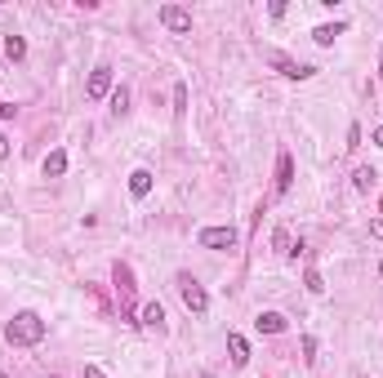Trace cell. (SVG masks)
Listing matches in <instances>:
<instances>
[{"mask_svg": "<svg viewBox=\"0 0 383 378\" xmlns=\"http://www.w3.org/2000/svg\"><path fill=\"white\" fill-rule=\"evenodd\" d=\"M161 27L170 36H192V14L183 5H161Z\"/></svg>", "mask_w": 383, "mask_h": 378, "instance_id": "cell-7", "label": "cell"}, {"mask_svg": "<svg viewBox=\"0 0 383 378\" xmlns=\"http://www.w3.org/2000/svg\"><path fill=\"white\" fill-rule=\"evenodd\" d=\"M379 80H383V58H379Z\"/></svg>", "mask_w": 383, "mask_h": 378, "instance_id": "cell-27", "label": "cell"}, {"mask_svg": "<svg viewBox=\"0 0 383 378\" xmlns=\"http://www.w3.org/2000/svg\"><path fill=\"white\" fill-rule=\"evenodd\" d=\"M227 351H232V365H236V370L250 361V343H245L241 334H227Z\"/></svg>", "mask_w": 383, "mask_h": 378, "instance_id": "cell-12", "label": "cell"}, {"mask_svg": "<svg viewBox=\"0 0 383 378\" xmlns=\"http://www.w3.org/2000/svg\"><path fill=\"white\" fill-rule=\"evenodd\" d=\"M0 378H9V374H0Z\"/></svg>", "mask_w": 383, "mask_h": 378, "instance_id": "cell-31", "label": "cell"}, {"mask_svg": "<svg viewBox=\"0 0 383 378\" xmlns=\"http://www.w3.org/2000/svg\"><path fill=\"white\" fill-rule=\"evenodd\" d=\"M268 63L281 71V76H290V80H308V76H317V67H308V63H294L290 54H281V50H268Z\"/></svg>", "mask_w": 383, "mask_h": 378, "instance_id": "cell-6", "label": "cell"}, {"mask_svg": "<svg viewBox=\"0 0 383 378\" xmlns=\"http://www.w3.org/2000/svg\"><path fill=\"white\" fill-rule=\"evenodd\" d=\"M5 156H9V138H5V133H0V161H5Z\"/></svg>", "mask_w": 383, "mask_h": 378, "instance_id": "cell-24", "label": "cell"}, {"mask_svg": "<svg viewBox=\"0 0 383 378\" xmlns=\"http://www.w3.org/2000/svg\"><path fill=\"white\" fill-rule=\"evenodd\" d=\"M138 325H147V329H165V307H161V303H147V307L138 312Z\"/></svg>", "mask_w": 383, "mask_h": 378, "instance_id": "cell-10", "label": "cell"}, {"mask_svg": "<svg viewBox=\"0 0 383 378\" xmlns=\"http://www.w3.org/2000/svg\"><path fill=\"white\" fill-rule=\"evenodd\" d=\"M285 325H290V321H285L281 312H259V316H254V329H259V334H285Z\"/></svg>", "mask_w": 383, "mask_h": 378, "instance_id": "cell-9", "label": "cell"}, {"mask_svg": "<svg viewBox=\"0 0 383 378\" xmlns=\"http://www.w3.org/2000/svg\"><path fill=\"white\" fill-rule=\"evenodd\" d=\"M375 182H379V174H375L370 165H361V169L352 174V187H356V191H375Z\"/></svg>", "mask_w": 383, "mask_h": 378, "instance_id": "cell-15", "label": "cell"}, {"mask_svg": "<svg viewBox=\"0 0 383 378\" xmlns=\"http://www.w3.org/2000/svg\"><path fill=\"white\" fill-rule=\"evenodd\" d=\"M370 236H375V240H383V218H375V223H370Z\"/></svg>", "mask_w": 383, "mask_h": 378, "instance_id": "cell-22", "label": "cell"}, {"mask_svg": "<svg viewBox=\"0 0 383 378\" xmlns=\"http://www.w3.org/2000/svg\"><path fill=\"white\" fill-rule=\"evenodd\" d=\"M201 378H214V374H201Z\"/></svg>", "mask_w": 383, "mask_h": 378, "instance_id": "cell-29", "label": "cell"}, {"mask_svg": "<svg viewBox=\"0 0 383 378\" xmlns=\"http://www.w3.org/2000/svg\"><path fill=\"white\" fill-rule=\"evenodd\" d=\"M112 285H116V298H121V316H125V321H134V298H138L134 267H129V263H116V267H112Z\"/></svg>", "mask_w": 383, "mask_h": 378, "instance_id": "cell-2", "label": "cell"}, {"mask_svg": "<svg viewBox=\"0 0 383 378\" xmlns=\"http://www.w3.org/2000/svg\"><path fill=\"white\" fill-rule=\"evenodd\" d=\"M85 378H107V374L99 370V365H85Z\"/></svg>", "mask_w": 383, "mask_h": 378, "instance_id": "cell-23", "label": "cell"}, {"mask_svg": "<svg viewBox=\"0 0 383 378\" xmlns=\"http://www.w3.org/2000/svg\"><path fill=\"white\" fill-rule=\"evenodd\" d=\"M9 116H14V107H5V103H0V120H9Z\"/></svg>", "mask_w": 383, "mask_h": 378, "instance_id": "cell-25", "label": "cell"}, {"mask_svg": "<svg viewBox=\"0 0 383 378\" xmlns=\"http://www.w3.org/2000/svg\"><path fill=\"white\" fill-rule=\"evenodd\" d=\"M174 285H178V294H183V303H187L192 316H205V312H210V294H205V285H201L192 272H178Z\"/></svg>", "mask_w": 383, "mask_h": 378, "instance_id": "cell-3", "label": "cell"}, {"mask_svg": "<svg viewBox=\"0 0 383 378\" xmlns=\"http://www.w3.org/2000/svg\"><path fill=\"white\" fill-rule=\"evenodd\" d=\"M5 54L14 58V63H18V58H27V41H22V36H5Z\"/></svg>", "mask_w": 383, "mask_h": 378, "instance_id": "cell-18", "label": "cell"}, {"mask_svg": "<svg viewBox=\"0 0 383 378\" xmlns=\"http://www.w3.org/2000/svg\"><path fill=\"white\" fill-rule=\"evenodd\" d=\"M67 174V152H50L45 156V178H63Z\"/></svg>", "mask_w": 383, "mask_h": 378, "instance_id": "cell-13", "label": "cell"}, {"mask_svg": "<svg viewBox=\"0 0 383 378\" xmlns=\"http://www.w3.org/2000/svg\"><path fill=\"white\" fill-rule=\"evenodd\" d=\"M196 245L201 249H236V245H241V236H236V227H201L196 231Z\"/></svg>", "mask_w": 383, "mask_h": 378, "instance_id": "cell-4", "label": "cell"}, {"mask_svg": "<svg viewBox=\"0 0 383 378\" xmlns=\"http://www.w3.org/2000/svg\"><path fill=\"white\" fill-rule=\"evenodd\" d=\"M125 112H129V89L116 85V89H112V116H125Z\"/></svg>", "mask_w": 383, "mask_h": 378, "instance_id": "cell-17", "label": "cell"}, {"mask_svg": "<svg viewBox=\"0 0 383 378\" xmlns=\"http://www.w3.org/2000/svg\"><path fill=\"white\" fill-rule=\"evenodd\" d=\"M41 378H58V374H41Z\"/></svg>", "mask_w": 383, "mask_h": 378, "instance_id": "cell-28", "label": "cell"}, {"mask_svg": "<svg viewBox=\"0 0 383 378\" xmlns=\"http://www.w3.org/2000/svg\"><path fill=\"white\" fill-rule=\"evenodd\" d=\"M112 89H116V85H112V67H107V63H99V67L89 71V80H85V99H89V103L112 99Z\"/></svg>", "mask_w": 383, "mask_h": 378, "instance_id": "cell-5", "label": "cell"}, {"mask_svg": "<svg viewBox=\"0 0 383 378\" xmlns=\"http://www.w3.org/2000/svg\"><path fill=\"white\" fill-rule=\"evenodd\" d=\"M303 285L312 289V294H321V289H326V280H321V272H308V276H303Z\"/></svg>", "mask_w": 383, "mask_h": 378, "instance_id": "cell-21", "label": "cell"}, {"mask_svg": "<svg viewBox=\"0 0 383 378\" xmlns=\"http://www.w3.org/2000/svg\"><path fill=\"white\" fill-rule=\"evenodd\" d=\"M303 365H317V338L303 334Z\"/></svg>", "mask_w": 383, "mask_h": 378, "instance_id": "cell-20", "label": "cell"}, {"mask_svg": "<svg viewBox=\"0 0 383 378\" xmlns=\"http://www.w3.org/2000/svg\"><path fill=\"white\" fill-rule=\"evenodd\" d=\"M152 191V169H134V174H129V196H147Z\"/></svg>", "mask_w": 383, "mask_h": 378, "instance_id": "cell-11", "label": "cell"}, {"mask_svg": "<svg viewBox=\"0 0 383 378\" xmlns=\"http://www.w3.org/2000/svg\"><path fill=\"white\" fill-rule=\"evenodd\" d=\"M290 187H294V161H290V152H281L277 156V196H285Z\"/></svg>", "mask_w": 383, "mask_h": 378, "instance_id": "cell-8", "label": "cell"}, {"mask_svg": "<svg viewBox=\"0 0 383 378\" xmlns=\"http://www.w3.org/2000/svg\"><path fill=\"white\" fill-rule=\"evenodd\" d=\"M379 276H383V263H379Z\"/></svg>", "mask_w": 383, "mask_h": 378, "instance_id": "cell-30", "label": "cell"}, {"mask_svg": "<svg viewBox=\"0 0 383 378\" xmlns=\"http://www.w3.org/2000/svg\"><path fill=\"white\" fill-rule=\"evenodd\" d=\"M45 338V321L36 312H14V321L5 325V343L9 347H36Z\"/></svg>", "mask_w": 383, "mask_h": 378, "instance_id": "cell-1", "label": "cell"}, {"mask_svg": "<svg viewBox=\"0 0 383 378\" xmlns=\"http://www.w3.org/2000/svg\"><path fill=\"white\" fill-rule=\"evenodd\" d=\"M187 112V85H174V116Z\"/></svg>", "mask_w": 383, "mask_h": 378, "instance_id": "cell-19", "label": "cell"}, {"mask_svg": "<svg viewBox=\"0 0 383 378\" xmlns=\"http://www.w3.org/2000/svg\"><path fill=\"white\" fill-rule=\"evenodd\" d=\"M272 249H277V254H285V259H294V240H290V231H285V227H277V231H272Z\"/></svg>", "mask_w": 383, "mask_h": 378, "instance_id": "cell-14", "label": "cell"}, {"mask_svg": "<svg viewBox=\"0 0 383 378\" xmlns=\"http://www.w3.org/2000/svg\"><path fill=\"white\" fill-rule=\"evenodd\" d=\"M334 36H343V22H321V27L312 31L317 45H334Z\"/></svg>", "mask_w": 383, "mask_h": 378, "instance_id": "cell-16", "label": "cell"}, {"mask_svg": "<svg viewBox=\"0 0 383 378\" xmlns=\"http://www.w3.org/2000/svg\"><path fill=\"white\" fill-rule=\"evenodd\" d=\"M375 147H383V125H379V129H375Z\"/></svg>", "mask_w": 383, "mask_h": 378, "instance_id": "cell-26", "label": "cell"}]
</instances>
